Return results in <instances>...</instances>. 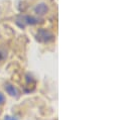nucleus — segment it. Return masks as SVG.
Segmentation results:
<instances>
[{
	"mask_svg": "<svg viewBox=\"0 0 113 120\" xmlns=\"http://www.w3.org/2000/svg\"><path fill=\"white\" fill-rule=\"evenodd\" d=\"M16 24L19 27H25L26 25H35L38 24L39 22H41V19L39 17H34L32 15H19L16 18Z\"/></svg>",
	"mask_w": 113,
	"mask_h": 120,
	"instance_id": "1",
	"label": "nucleus"
},
{
	"mask_svg": "<svg viewBox=\"0 0 113 120\" xmlns=\"http://www.w3.org/2000/svg\"><path fill=\"white\" fill-rule=\"evenodd\" d=\"M35 38L36 39L39 41V42H44V44H46V42H49V41H53L55 39V35L53 33L48 30L45 28H41L38 29V32L35 34Z\"/></svg>",
	"mask_w": 113,
	"mask_h": 120,
	"instance_id": "2",
	"label": "nucleus"
},
{
	"mask_svg": "<svg viewBox=\"0 0 113 120\" xmlns=\"http://www.w3.org/2000/svg\"><path fill=\"white\" fill-rule=\"evenodd\" d=\"M49 5L48 3H45V1H41L38 3H36L34 7V12L38 16H44L49 12Z\"/></svg>",
	"mask_w": 113,
	"mask_h": 120,
	"instance_id": "3",
	"label": "nucleus"
},
{
	"mask_svg": "<svg viewBox=\"0 0 113 120\" xmlns=\"http://www.w3.org/2000/svg\"><path fill=\"white\" fill-rule=\"evenodd\" d=\"M4 88H5V91L7 92V94H9L10 96H12V97H18L19 93H18V91H17V89H16L13 85L8 84V83H7V84H5Z\"/></svg>",
	"mask_w": 113,
	"mask_h": 120,
	"instance_id": "4",
	"label": "nucleus"
},
{
	"mask_svg": "<svg viewBox=\"0 0 113 120\" xmlns=\"http://www.w3.org/2000/svg\"><path fill=\"white\" fill-rule=\"evenodd\" d=\"M4 102H5V97H4V95L0 92V105L4 104Z\"/></svg>",
	"mask_w": 113,
	"mask_h": 120,
	"instance_id": "5",
	"label": "nucleus"
},
{
	"mask_svg": "<svg viewBox=\"0 0 113 120\" xmlns=\"http://www.w3.org/2000/svg\"><path fill=\"white\" fill-rule=\"evenodd\" d=\"M4 120H18L16 117H14V116H5L4 117Z\"/></svg>",
	"mask_w": 113,
	"mask_h": 120,
	"instance_id": "6",
	"label": "nucleus"
}]
</instances>
